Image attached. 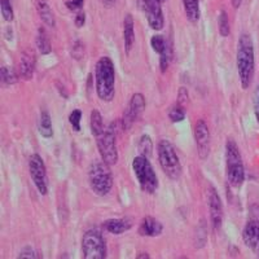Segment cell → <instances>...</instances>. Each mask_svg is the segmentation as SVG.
Returning a JSON list of instances; mask_svg holds the SVG:
<instances>
[{"instance_id":"obj_1","label":"cell","mask_w":259,"mask_h":259,"mask_svg":"<svg viewBox=\"0 0 259 259\" xmlns=\"http://www.w3.org/2000/svg\"><path fill=\"white\" fill-rule=\"evenodd\" d=\"M236 66L242 90L250 87L255 71V53L253 39L249 34H241L237 41L236 51Z\"/></svg>"},{"instance_id":"obj_2","label":"cell","mask_w":259,"mask_h":259,"mask_svg":"<svg viewBox=\"0 0 259 259\" xmlns=\"http://www.w3.org/2000/svg\"><path fill=\"white\" fill-rule=\"evenodd\" d=\"M95 87L97 97L104 103H110L115 95V66L112 59L103 56L95 66Z\"/></svg>"},{"instance_id":"obj_3","label":"cell","mask_w":259,"mask_h":259,"mask_svg":"<svg viewBox=\"0 0 259 259\" xmlns=\"http://www.w3.org/2000/svg\"><path fill=\"white\" fill-rule=\"evenodd\" d=\"M226 172L230 186L235 189L241 188L245 182L244 162L239 145L231 138L226 143Z\"/></svg>"},{"instance_id":"obj_4","label":"cell","mask_w":259,"mask_h":259,"mask_svg":"<svg viewBox=\"0 0 259 259\" xmlns=\"http://www.w3.org/2000/svg\"><path fill=\"white\" fill-rule=\"evenodd\" d=\"M157 156H158V162L162 171L171 180H179L182 177L183 168L174 145L166 139L159 140V143L157 144Z\"/></svg>"},{"instance_id":"obj_5","label":"cell","mask_w":259,"mask_h":259,"mask_svg":"<svg viewBox=\"0 0 259 259\" xmlns=\"http://www.w3.org/2000/svg\"><path fill=\"white\" fill-rule=\"evenodd\" d=\"M89 184L96 196H108L113 188V174L110 166L104 161L92 163L89 168Z\"/></svg>"},{"instance_id":"obj_6","label":"cell","mask_w":259,"mask_h":259,"mask_svg":"<svg viewBox=\"0 0 259 259\" xmlns=\"http://www.w3.org/2000/svg\"><path fill=\"white\" fill-rule=\"evenodd\" d=\"M133 170L143 192L153 194L158 189V178L149 158L140 154L136 156L133 161Z\"/></svg>"},{"instance_id":"obj_7","label":"cell","mask_w":259,"mask_h":259,"mask_svg":"<svg viewBox=\"0 0 259 259\" xmlns=\"http://www.w3.org/2000/svg\"><path fill=\"white\" fill-rule=\"evenodd\" d=\"M96 145L101 161L109 166L115 165L118 162V148H117V130L115 123H110L105 127L103 133L96 136Z\"/></svg>"},{"instance_id":"obj_8","label":"cell","mask_w":259,"mask_h":259,"mask_svg":"<svg viewBox=\"0 0 259 259\" xmlns=\"http://www.w3.org/2000/svg\"><path fill=\"white\" fill-rule=\"evenodd\" d=\"M82 253L85 259H105L106 244L101 231L89 230L82 237Z\"/></svg>"},{"instance_id":"obj_9","label":"cell","mask_w":259,"mask_h":259,"mask_svg":"<svg viewBox=\"0 0 259 259\" xmlns=\"http://www.w3.org/2000/svg\"><path fill=\"white\" fill-rule=\"evenodd\" d=\"M29 172L34 186L41 196L48 193V178L46 163L38 153H34L29 158Z\"/></svg>"},{"instance_id":"obj_10","label":"cell","mask_w":259,"mask_h":259,"mask_svg":"<svg viewBox=\"0 0 259 259\" xmlns=\"http://www.w3.org/2000/svg\"><path fill=\"white\" fill-rule=\"evenodd\" d=\"M139 8L142 9L143 13L147 16L148 24L150 29L159 31L165 26V18L162 13L161 4L158 0H138Z\"/></svg>"},{"instance_id":"obj_11","label":"cell","mask_w":259,"mask_h":259,"mask_svg":"<svg viewBox=\"0 0 259 259\" xmlns=\"http://www.w3.org/2000/svg\"><path fill=\"white\" fill-rule=\"evenodd\" d=\"M194 142L197 147V153L202 161L209 158L210 149H211V135L207 123L203 119L197 121L194 126Z\"/></svg>"},{"instance_id":"obj_12","label":"cell","mask_w":259,"mask_h":259,"mask_svg":"<svg viewBox=\"0 0 259 259\" xmlns=\"http://www.w3.org/2000/svg\"><path fill=\"white\" fill-rule=\"evenodd\" d=\"M207 201H209L210 222H211L212 230L219 231L223 224V202L215 187L211 184H209V188H207Z\"/></svg>"},{"instance_id":"obj_13","label":"cell","mask_w":259,"mask_h":259,"mask_svg":"<svg viewBox=\"0 0 259 259\" xmlns=\"http://www.w3.org/2000/svg\"><path fill=\"white\" fill-rule=\"evenodd\" d=\"M145 109V97L143 94H134L130 99V103L127 105V109L123 114L122 124L124 130L131 128L134 123L142 117L143 112Z\"/></svg>"},{"instance_id":"obj_14","label":"cell","mask_w":259,"mask_h":259,"mask_svg":"<svg viewBox=\"0 0 259 259\" xmlns=\"http://www.w3.org/2000/svg\"><path fill=\"white\" fill-rule=\"evenodd\" d=\"M242 240L254 254L259 258V222L249 221L242 230Z\"/></svg>"},{"instance_id":"obj_15","label":"cell","mask_w":259,"mask_h":259,"mask_svg":"<svg viewBox=\"0 0 259 259\" xmlns=\"http://www.w3.org/2000/svg\"><path fill=\"white\" fill-rule=\"evenodd\" d=\"M36 57L35 53L32 51L26 50L21 53L20 65H18V75L22 79L30 80L34 77V71H35Z\"/></svg>"},{"instance_id":"obj_16","label":"cell","mask_w":259,"mask_h":259,"mask_svg":"<svg viewBox=\"0 0 259 259\" xmlns=\"http://www.w3.org/2000/svg\"><path fill=\"white\" fill-rule=\"evenodd\" d=\"M163 232V226L153 217H145L140 222L138 233L143 237H158Z\"/></svg>"},{"instance_id":"obj_17","label":"cell","mask_w":259,"mask_h":259,"mask_svg":"<svg viewBox=\"0 0 259 259\" xmlns=\"http://www.w3.org/2000/svg\"><path fill=\"white\" fill-rule=\"evenodd\" d=\"M104 230L106 232L112 233V235H122V233L127 232L133 228V221L128 218H115V219H108L104 222L103 224Z\"/></svg>"},{"instance_id":"obj_18","label":"cell","mask_w":259,"mask_h":259,"mask_svg":"<svg viewBox=\"0 0 259 259\" xmlns=\"http://www.w3.org/2000/svg\"><path fill=\"white\" fill-rule=\"evenodd\" d=\"M123 41L124 51L128 55L135 43V21L130 13H127L123 18Z\"/></svg>"},{"instance_id":"obj_19","label":"cell","mask_w":259,"mask_h":259,"mask_svg":"<svg viewBox=\"0 0 259 259\" xmlns=\"http://www.w3.org/2000/svg\"><path fill=\"white\" fill-rule=\"evenodd\" d=\"M36 11L43 24L50 27H56V18L47 0H36Z\"/></svg>"},{"instance_id":"obj_20","label":"cell","mask_w":259,"mask_h":259,"mask_svg":"<svg viewBox=\"0 0 259 259\" xmlns=\"http://www.w3.org/2000/svg\"><path fill=\"white\" fill-rule=\"evenodd\" d=\"M187 20L191 24H197L201 17L200 0H182Z\"/></svg>"},{"instance_id":"obj_21","label":"cell","mask_w":259,"mask_h":259,"mask_svg":"<svg viewBox=\"0 0 259 259\" xmlns=\"http://www.w3.org/2000/svg\"><path fill=\"white\" fill-rule=\"evenodd\" d=\"M39 133L45 139H51L53 136V126L51 115L47 110H43L40 113V119H39Z\"/></svg>"},{"instance_id":"obj_22","label":"cell","mask_w":259,"mask_h":259,"mask_svg":"<svg viewBox=\"0 0 259 259\" xmlns=\"http://www.w3.org/2000/svg\"><path fill=\"white\" fill-rule=\"evenodd\" d=\"M35 43H36V48H38L40 55H50L51 51H52L50 38H48L47 32H46V30L43 29V27H39L38 34H36Z\"/></svg>"},{"instance_id":"obj_23","label":"cell","mask_w":259,"mask_h":259,"mask_svg":"<svg viewBox=\"0 0 259 259\" xmlns=\"http://www.w3.org/2000/svg\"><path fill=\"white\" fill-rule=\"evenodd\" d=\"M90 127H91V134L95 138L100 135L104 130H105V126H104L103 122V115L100 114L99 110L94 109L91 112V115H90Z\"/></svg>"},{"instance_id":"obj_24","label":"cell","mask_w":259,"mask_h":259,"mask_svg":"<svg viewBox=\"0 0 259 259\" xmlns=\"http://www.w3.org/2000/svg\"><path fill=\"white\" fill-rule=\"evenodd\" d=\"M138 150L140 156H144L147 158L152 156V153H153V142H152L149 135H142V138L139 140Z\"/></svg>"},{"instance_id":"obj_25","label":"cell","mask_w":259,"mask_h":259,"mask_svg":"<svg viewBox=\"0 0 259 259\" xmlns=\"http://www.w3.org/2000/svg\"><path fill=\"white\" fill-rule=\"evenodd\" d=\"M218 29L219 34L223 38H227V36L231 34V26H230V20H228V15L224 9H222L221 13H219L218 17Z\"/></svg>"},{"instance_id":"obj_26","label":"cell","mask_w":259,"mask_h":259,"mask_svg":"<svg viewBox=\"0 0 259 259\" xmlns=\"http://www.w3.org/2000/svg\"><path fill=\"white\" fill-rule=\"evenodd\" d=\"M17 80H18V77H17V74H16L15 69L4 65L3 68H2V82H3V84L12 85L15 84Z\"/></svg>"},{"instance_id":"obj_27","label":"cell","mask_w":259,"mask_h":259,"mask_svg":"<svg viewBox=\"0 0 259 259\" xmlns=\"http://www.w3.org/2000/svg\"><path fill=\"white\" fill-rule=\"evenodd\" d=\"M168 118H170V121L172 123H179V122L184 121V118H186V109H184V106L180 105L179 103L172 106L170 112H168Z\"/></svg>"},{"instance_id":"obj_28","label":"cell","mask_w":259,"mask_h":259,"mask_svg":"<svg viewBox=\"0 0 259 259\" xmlns=\"http://www.w3.org/2000/svg\"><path fill=\"white\" fill-rule=\"evenodd\" d=\"M168 46H170L168 45V41L162 35H154L150 39V47H152V50H153L154 52L158 53V55H161Z\"/></svg>"},{"instance_id":"obj_29","label":"cell","mask_w":259,"mask_h":259,"mask_svg":"<svg viewBox=\"0 0 259 259\" xmlns=\"http://www.w3.org/2000/svg\"><path fill=\"white\" fill-rule=\"evenodd\" d=\"M0 11L7 22H12L15 20V12H13L11 0H0Z\"/></svg>"},{"instance_id":"obj_30","label":"cell","mask_w":259,"mask_h":259,"mask_svg":"<svg viewBox=\"0 0 259 259\" xmlns=\"http://www.w3.org/2000/svg\"><path fill=\"white\" fill-rule=\"evenodd\" d=\"M171 59H172V51H171V47L168 46V47L159 55V68H161L162 73H165L168 69Z\"/></svg>"},{"instance_id":"obj_31","label":"cell","mask_w":259,"mask_h":259,"mask_svg":"<svg viewBox=\"0 0 259 259\" xmlns=\"http://www.w3.org/2000/svg\"><path fill=\"white\" fill-rule=\"evenodd\" d=\"M80 119H82V112L79 109L73 110L69 115V123H70V126L73 127L75 133L80 131Z\"/></svg>"},{"instance_id":"obj_32","label":"cell","mask_w":259,"mask_h":259,"mask_svg":"<svg viewBox=\"0 0 259 259\" xmlns=\"http://www.w3.org/2000/svg\"><path fill=\"white\" fill-rule=\"evenodd\" d=\"M41 255H39L38 251L35 250V249H32V247H25V249H22V250L20 251V254L17 255L18 259H24V258H27V259H36V258H40Z\"/></svg>"},{"instance_id":"obj_33","label":"cell","mask_w":259,"mask_h":259,"mask_svg":"<svg viewBox=\"0 0 259 259\" xmlns=\"http://www.w3.org/2000/svg\"><path fill=\"white\" fill-rule=\"evenodd\" d=\"M83 3H84V0H68L65 4L70 11H79L83 7Z\"/></svg>"},{"instance_id":"obj_34","label":"cell","mask_w":259,"mask_h":259,"mask_svg":"<svg viewBox=\"0 0 259 259\" xmlns=\"http://www.w3.org/2000/svg\"><path fill=\"white\" fill-rule=\"evenodd\" d=\"M178 103L180 104V105L184 106V104L188 101V91H187V89H184V87H182V89L179 90V94H178Z\"/></svg>"},{"instance_id":"obj_35","label":"cell","mask_w":259,"mask_h":259,"mask_svg":"<svg viewBox=\"0 0 259 259\" xmlns=\"http://www.w3.org/2000/svg\"><path fill=\"white\" fill-rule=\"evenodd\" d=\"M74 22H75V26L77 27H82L84 26L85 24V13L84 12H78V15L75 16V20H74Z\"/></svg>"},{"instance_id":"obj_36","label":"cell","mask_w":259,"mask_h":259,"mask_svg":"<svg viewBox=\"0 0 259 259\" xmlns=\"http://www.w3.org/2000/svg\"><path fill=\"white\" fill-rule=\"evenodd\" d=\"M254 113H255L256 122L259 123V85H258V90H256L255 101H254Z\"/></svg>"},{"instance_id":"obj_37","label":"cell","mask_w":259,"mask_h":259,"mask_svg":"<svg viewBox=\"0 0 259 259\" xmlns=\"http://www.w3.org/2000/svg\"><path fill=\"white\" fill-rule=\"evenodd\" d=\"M100 2L104 7H106V8H112L115 3V0H100Z\"/></svg>"},{"instance_id":"obj_38","label":"cell","mask_w":259,"mask_h":259,"mask_svg":"<svg viewBox=\"0 0 259 259\" xmlns=\"http://www.w3.org/2000/svg\"><path fill=\"white\" fill-rule=\"evenodd\" d=\"M231 3H232L233 8L239 9L242 4V0H231Z\"/></svg>"},{"instance_id":"obj_39","label":"cell","mask_w":259,"mask_h":259,"mask_svg":"<svg viewBox=\"0 0 259 259\" xmlns=\"http://www.w3.org/2000/svg\"><path fill=\"white\" fill-rule=\"evenodd\" d=\"M138 258H139V259H142V258L149 259V255H148L147 253H142V255H138Z\"/></svg>"},{"instance_id":"obj_40","label":"cell","mask_w":259,"mask_h":259,"mask_svg":"<svg viewBox=\"0 0 259 259\" xmlns=\"http://www.w3.org/2000/svg\"><path fill=\"white\" fill-rule=\"evenodd\" d=\"M158 2H159V3H165L166 0H158Z\"/></svg>"}]
</instances>
